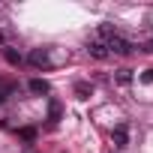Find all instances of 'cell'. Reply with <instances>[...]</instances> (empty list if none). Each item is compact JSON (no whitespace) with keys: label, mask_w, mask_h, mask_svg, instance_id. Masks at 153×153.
<instances>
[{"label":"cell","mask_w":153,"mask_h":153,"mask_svg":"<svg viewBox=\"0 0 153 153\" xmlns=\"http://www.w3.org/2000/svg\"><path fill=\"white\" fill-rule=\"evenodd\" d=\"M105 48H108V57H111V54H120V57L132 54V42H129V39H123L120 33L108 36V39H105Z\"/></svg>","instance_id":"1"},{"label":"cell","mask_w":153,"mask_h":153,"mask_svg":"<svg viewBox=\"0 0 153 153\" xmlns=\"http://www.w3.org/2000/svg\"><path fill=\"white\" fill-rule=\"evenodd\" d=\"M60 114H63L60 102H57V99H51V102H48V120H51V123H57V120H60Z\"/></svg>","instance_id":"5"},{"label":"cell","mask_w":153,"mask_h":153,"mask_svg":"<svg viewBox=\"0 0 153 153\" xmlns=\"http://www.w3.org/2000/svg\"><path fill=\"white\" fill-rule=\"evenodd\" d=\"M111 138H114V147H126L129 144V126L126 123H117L114 132H111Z\"/></svg>","instance_id":"4"},{"label":"cell","mask_w":153,"mask_h":153,"mask_svg":"<svg viewBox=\"0 0 153 153\" xmlns=\"http://www.w3.org/2000/svg\"><path fill=\"white\" fill-rule=\"evenodd\" d=\"M3 57H6L12 66H18V63H21V54H18L15 48H9V45H3Z\"/></svg>","instance_id":"8"},{"label":"cell","mask_w":153,"mask_h":153,"mask_svg":"<svg viewBox=\"0 0 153 153\" xmlns=\"http://www.w3.org/2000/svg\"><path fill=\"white\" fill-rule=\"evenodd\" d=\"M117 81L120 84H129L132 81V69H117Z\"/></svg>","instance_id":"9"},{"label":"cell","mask_w":153,"mask_h":153,"mask_svg":"<svg viewBox=\"0 0 153 153\" xmlns=\"http://www.w3.org/2000/svg\"><path fill=\"white\" fill-rule=\"evenodd\" d=\"M141 81H147V84H150V81H153V69H147V72H144V75H141Z\"/></svg>","instance_id":"11"},{"label":"cell","mask_w":153,"mask_h":153,"mask_svg":"<svg viewBox=\"0 0 153 153\" xmlns=\"http://www.w3.org/2000/svg\"><path fill=\"white\" fill-rule=\"evenodd\" d=\"M21 138H27V141H33V138H36V132H33V129H21Z\"/></svg>","instance_id":"10"},{"label":"cell","mask_w":153,"mask_h":153,"mask_svg":"<svg viewBox=\"0 0 153 153\" xmlns=\"http://www.w3.org/2000/svg\"><path fill=\"white\" fill-rule=\"evenodd\" d=\"M30 93H36V96L48 93V81H42V78H33V81H30Z\"/></svg>","instance_id":"7"},{"label":"cell","mask_w":153,"mask_h":153,"mask_svg":"<svg viewBox=\"0 0 153 153\" xmlns=\"http://www.w3.org/2000/svg\"><path fill=\"white\" fill-rule=\"evenodd\" d=\"M27 63H30V66H36V69H48V66H51V57H48V51L33 48V51L27 54Z\"/></svg>","instance_id":"2"},{"label":"cell","mask_w":153,"mask_h":153,"mask_svg":"<svg viewBox=\"0 0 153 153\" xmlns=\"http://www.w3.org/2000/svg\"><path fill=\"white\" fill-rule=\"evenodd\" d=\"M90 93H93V87L87 81H75V96H78V99H87Z\"/></svg>","instance_id":"6"},{"label":"cell","mask_w":153,"mask_h":153,"mask_svg":"<svg viewBox=\"0 0 153 153\" xmlns=\"http://www.w3.org/2000/svg\"><path fill=\"white\" fill-rule=\"evenodd\" d=\"M87 54L96 57V60H105V57H108V48H105L102 39H90V42H87Z\"/></svg>","instance_id":"3"}]
</instances>
